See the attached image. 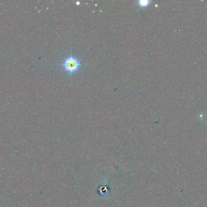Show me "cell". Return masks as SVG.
Returning a JSON list of instances; mask_svg holds the SVG:
<instances>
[{
	"label": "cell",
	"mask_w": 207,
	"mask_h": 207,
	"mask_svg": "<svg viewBox=\"0 0 207 207\" xmlns=\"http://www.w3.org/2000/svg\"><path fill=\"white\" fill-rule=\"evenodd\" d=\"M81 65V61L72 54L66 56L61 64L64 71L70 74H73L78 72Z\"/></svg>",
	"instance_id": "1"
},
{
	"label": "cell",
	"mask_w": 207,
	"mask_h": 207,
	"mask_svg": "<svg viewBox=\"0 0 207 207\" xmlns=\"http://www.w3.org/2000/svg\"><path fill=\"white\" fill-rule=\"evenodd\" d=\"M150 3H151V1H148V0H140V1L137 2V4L138 6L140 8H144L148 6Z\"/></svg>",
	"instance_id": "2"
}]
</instances>
